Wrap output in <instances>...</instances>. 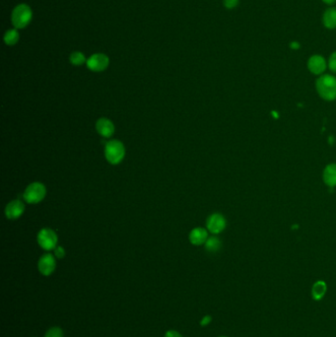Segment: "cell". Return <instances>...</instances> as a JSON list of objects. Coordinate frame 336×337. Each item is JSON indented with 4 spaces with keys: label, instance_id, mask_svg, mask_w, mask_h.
<instances>
[{
    "label": "cell",
    "instance_id": "1",
    "mask_svg": "<svg viewBox=\"0 0 336 337\" xmlns=\"http://www.w3.org/2000/svg\"><path fill=\"white\" fill-rule=\"evenodd\" d=\"M32 19V8L26 3L17 5L11 13V22L17 30L26 28L31 23Z\"/></svg>",
    "mask_w": 336,
    "mask_h": 337
},
{
    "label": "cell",
    "instance_id": "2",
    "mask_svg": "<svg viewBox=\"0 0 336 337\" xmlns=\"http://www.w3.org/2000/svg\"><path fill=\"white\" fill-rule=\"evenodd\" d=\"M317 90L320 96L326 101L336 99V78L330 74H323L317 80Z\"/></svg>",
    "mask_w": 336,
    "mask_h": 337
},
{
    "label": "cell",
    "instance_id": "3",
    "mask_svg": "<svg viewBox=\"0 0 336 337\" xmlns=\"http://www.w3.org/2000/svg\"><path fill=\"white\" fill-rule=\"evenodd\" d=\"M126 148L123 142L113 139L105 146V157L112 165H117L125 159Z\"/></svg>",
    "mask_w": 336,
    "mask_h": 337
},
{
    "label": "cell",
    "instance_id": "4",
    "mask_svg": "<svg viewBox=\"0 0 336 337\" xmlns=\"http://www.w3.org/2000/svg\"><path fill=\"white\" fill-rule=\"evenodd\" d=\"M46 194H47V189L45 185L39 181H35L27 187L23 194V197L26 202L30 204H37L40 203L42 200H44Z\"/></svg>",
    "mask_w": 336,
    "mask_h": 337
},
{
    "label": "cell",
    "instance_id": "5",
    "mask_svg": "<svg viewBox=\"0 0 336 337\" xmlns=\"http://www.w3.org/2000/svg\"><path fill=\"white\" fill-rule=\"evenodd\" d=\"M38 242L45 251L54 250L57 246V235L49 228L42 229L38 234Z\"/></svg>",
    "mask_w": 336,
    "mask_h": 337
},
{
    "label": "cell",
    "instance_id": "6",
    "mask_svg": "<svg viewBox=\"0 0 336 337\" xmlns=\"http://www.w3.org/2000/svg\"><path fill=\"white\" fill-rule=\"evenodd\" d=\"M86 65L93 72H102L109 67L110 58L104 53H94L87 59Z\"/></svg>",
    "mask_w": 336,
    "mask_h": 337
},
{
    "label": "cell",
    "instance_id": "7",
    "mask_svg": "<svg viewBox=\"0 0 336 337\" xmlns=\"http://www.w3.org/2000/svg\"><path fill=\"white\" fill-rule=\"evenodd\" d=\"M308 68L315 75H321L327 68L325 58L320 54H314L308 60Z\"/></svg>",
    "mask_w": 336,
    "mask_h": 337
},
{
    "label": "cell",
    "instance_id": "8",
    "mask_svg": "<svg viewBox=\"0 0 336 337\" xmlns=\"http://www.w3.org/2000/svg\"><path fill=\"white\" fill-rule=\"evenodd\" d=\"M207 230L212 234L221 233L226 227V219L223 215L219 213H214L209 216L207 219Z\"/></svg>",
    "mask_w": 336,
    "mask_h": 337
},
{
    "label": "cell",
    "instance_id": "9",
    "mask_svg": "<svg viewBox=\"0 0 336 337\" xmlns=\"http://www.w3.org/2000/svg\"><path fill=\"white\" fill-rule=\"evenodd\" d=\"M56 262L55 257L50 254H46L40 258L38 263L39 271L45 276H48L55 270Z\"/></svg>",
    "mask_w": 336,
    "mask_h": 337
},
{
    "label": "cell",
    "instance_id": "10",
    "mask_svg": "<svg viewBox=\"0 0 336 337\" xmlns=\"http://www.w3.org/2000/svg\"><path fill=\"white\" fill-rule=\"evenodd\" d=\"M24 211H25L24 203L21 200L16 199V200H12L11 202H9L6 205L5 215L10 220H16L23 215Z\"/></svg>",
    "mask_w": 336,
    "mask_h": 337
},
{
    "label": "cell",
    "instance_id": "11",
    "mask_svg": "<svg viewBox=\"0 0 336 337\" xmlns=\"http://www.w3.org/2000/svg\"><path fill=\"white\" fill-rule=\"evenodd\" d=\"M96 129L101 136L105 138H110L114 133V125L112 124L111 119L107 117H101L97 120Z\"/></svg>",
    "mask_w": 336,
    "mask_h": 337
},
{
    "label": "cell",
    "instance_id": "12",
    "mask_svg": "<svg viewBox=\"0 0 336 337\" xmlns=\"http://www.w3.org/2000/svg\"><path fill=\"white\" fill-rule=\"evenodd\" d=\"M208 239V233L204 228L198 227L192 230L190 234V241L194 246H201L205 243Z\"/></svg>",
    "mask_w": 336,
    "mask_h": 337
},
{
    "label": "cell",
    "instance_id": "13",
    "mask_svg": "<svg viewBox=\"0 0 336 337\" xmlns=\"http://www.w3.org/2000/svg\"><path fill=\"white\" fill-rule=\"evenodd\" d=\"M322 24L328 30L336 29V7H328L322 14Z\"/></svg>",
    "mask_w": 336,
    "mask_h": 337
},
{
    "label": "cell",
    "instance_id": "14",
    "mask_svg": "<svg viewBox=\"0 0 336 337\" xmlns=\"http://www.w3.org/2000/svg\"><path fill=\"white\" fill-rule=\"evenodd\" d=\"M323 179L324 182L329 187H335L336 186V165L331 164L328 165L323 173Z\"/></svg>",
    "mask_w": 336,
    "mask_h": 337
},
{
    "label": "cell",
    "instance_id": "15",
    "mask_svg": "<svg viewBox=\"0 0 336 337\" xmlns=\"http://www.w3.org/2000/svg\"><path fill=\"white\" fill-rule=\"evenodd\" d=\"M326 290H327L326 283L324 281H318L313 286L312 296L316 301H320L324 297Z\"/></svg>",
    "mask_w": 336,
    "mask_h": 337
},
{
    "label": "cell",
    "instance_id": "16",
    "mask_svg": "<svg viewBox=\"0 0 336 337\" xmlns=\"http://www.w3.org/2000/svg\"><path fill=\"white\" fill-rule=\"evenodd\" d=\"M19 39H20V34L17 31V29H10V30L6 31L3 37L4 43L9 47L16 45L17 43L19 42Z\"/></svg>",
    "mask_w": 336,
    "mask_h": 337
},
{
    "label": "cell",
    "instance_id": "17",
    "mask_svg": "<svg viewBox=\"0 0 336 337\" xmlns=\"http://www.w3.org/2000/svg\"><path fill=\"white\" fill-rule=\"evenodd\" d=\"M69 62H70L71 65H75V66H80V65L86 64L87 59H86V56L84 55L83 52L73 51L69 56Z\"/></svg>",
    "mask_w": 336,
    "mask_h": 337
},
{
    "label": "cell",
    "instance_id": "18",
    "mask_svg": "<svg viewBox=\"0 0 336 337\" xmlns=\"http://www.w3.org/2000/svg\"><path fill=\"white\" fill-rule=\"evenodd\" d=\"M205 249L210 253H216L221 249V241L216 237L208 238L205 242Z\"/></svg>",
    "mask_w": 336,
    "mask_h": 337
},
{
    "label": "cell",
    "instance_id": "19",
    "mask_svg": "<svg viewBox=\"0 0 336 337\" xmlns=\"http://www.w3.org/2000/svg\"><path fill=\"white\" fill-rule=\"evenodd\" d=\"M45 337H64V331L62 330V328L54 326L48 329Z\"/></svg>",
    "mask_w": 336,
    "mask_h": 337
},
{
    "label": "cell",
    "instance_id": "20",
    "mask_svg": "<svg viewBox=\"0 0 336 337\" xmlns=\"http://www.w3.org/2000/svg\"><path fill=\"white\" fill-rule=\"evenodd\" d=\"M224 7L228 10H233L238 7L240 4V0H223Z\"/></svg>",
    "mask_w": 336,
    "mask_h": 337
},
{
    "label": "cell",
    "instance_id": "21",
    "mask_svg": "<svg viewBox=\"0 0 336 337\" xmlns=\"http://www.w3.org/2000/svg\"><path fill=\"white\" fill-rule=\"evenodd\" d=\"M327 66L333 73H336V51H333L330 54L328 62H327Z\"/></svg>",
    "mask_w": 336,
    "mask_h": 337
},
{
    "label": "cell",
    "instance_id": "22",
    "mask_svg": "<svg viewBox=\"0 0 336 337\" xmlns=\"http://www.w3.org/2000/svg\"><path fill=\"white\" fill-rule=\"evenodd\" d=\"M54 256L57 258H64L65 257V251L63 247H56L54 249Z\"/></svg>",
    "mask_w": 336,
    "mask_h": 337
},
{
    "label": "cell",
    "instance_id": "23",
    "mask_svg": "<svg viewBox=\"0 0 336 337\" xmlns=\"http://www.w3.org/2000/svg\"><path fill=\"white\" fill-rule=\"evenodd\" d=\"M289 48L292 50H298L301 48V44L298 41H292L289 43Z\"/></svg>",
    "mask_w": 336,
    "mask_h": 337
},
{
    "label": "cell",
    "instance_id": "24",
    "mask_svg": "<svg viewBox=\"0 0 336 337\" xmlns=\"http://www.w3.org/2000/svg\"><path fill=\"white\" fill-rule=\"evenodd\" d=\"M211 321H212V318L210 316H205L202 319V321H200V325L201 326H206V325H208L209 323L211 322Z\"/></svg>",
    "mask_w": 336,
    "mask_h": 337
},
{
    "label": "cell",
    "instance_id": "25",
    "mask_svg": "<svg viewBox=\"0 0 336 337\" xmlns=\"http://www.w3.org/2000/svg\"><path fill=\"white\" fill-rule=\"evenodd\" d=\"M165 337H182L180 333H178L176 330H169L166 334Z\"/></svg>",
    "mask_w": 336,
    "mask_h": 337
},
{
    "label": "cell",
    "instance_id": "26",
    "mask_svg": "<svg viewBox=\"0 0 336 337\" xmlns=\"http://www.w3.org/2000/svg\"><path fill=\"white\" fill-rule=\"evenodd\" d=\"M324 4H326V5H329V6H331V5H333V4H335L336 3V0H321Z\"/></svg>",
    "mask_w": 336,
    "mask_h": 337
},
{
    "label": "cell",
    "instance_id": "27",
    "mask_svg": "<svg viewBox=\"0 0 336 337\" xmlns=\"http://www.w3.org/2000/svg\"><path fill=\"white\" fill-rule=\"evenodd\" d=\"M220 337H226V336H220Z\"/></svg>",
    "mask_w": 336,
    "mask_h": 337
}]
</instances>
